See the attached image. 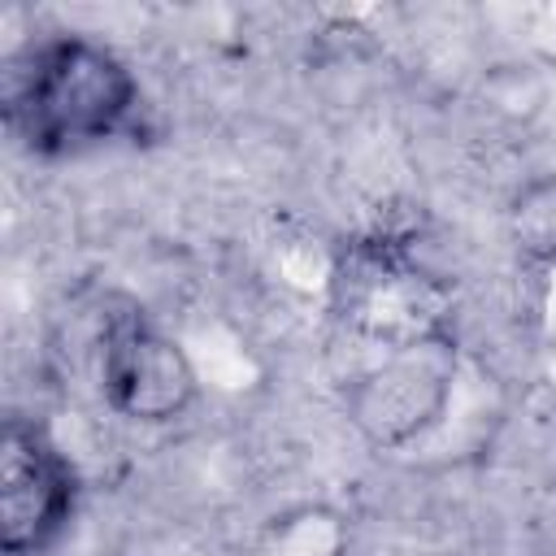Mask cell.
I'll list each match as a JSON object with an SVG mask.
<instances>
[{"label": "cell", "instance_id": "1", "mask_svg": "<svg viewBox=\"0 0 556 556\" xmlns=\"http://www.w3.org/2000/svg\"><path fill=\"white\" fill-rule=\"evenodd\" d=\"M130 109V70L91 39H48L9 78V126L30 152L43 156L109 139Z\"/></svg>", "mask_w": 556, "mask_h": 556}, {"label": "cell", "instance_id": "2", "mask_svg": "<svg viewBox=\"0 0 556 556\" xmlns=\"http://www.w3.org/2000/svg\"><path fill=\"white\" fill-rule=\"evenodd\" d=\"M452 343L439 330L391 343L387 361L374 365L348 395L352 421L374 443H404L426 421L439 417L452 382Z\"/></svg>", "mask_w": 556, "mask_h": 556}, {"label": "cell", "instance_id": "3", "mask_svg": "<svg viewBox=\"0 0 556 556\" xmlns=\"http://www.w3.org/2000/svg\"><path fill=\"white\" fill-rule=\"evenodd\" d=\"M74 508V469L30 421H4L0 452V547L30 556L56 539Z\"/></svg>", "mask_w": 556, "mask_h": 556}, {"label": "cell", "instance_id": "4", "mask_svg": "<svg viewBox=\"0 0 556 556\" xmlns=\"http://www.w3.org/2000/svg\"><path fill=\"white\" fill-rule=\"evenodd\" d=\"M100 378H104V400L135 421H169L195 395V369L187 352L135 317L109 326Z\"/></svg>", "mask_w": 556, "mask_h": 556}]
</instances>
